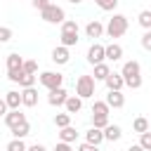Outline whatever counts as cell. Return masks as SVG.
Returning a JSON list of instances; mask_svg holds the SVG:
<instances>
[{
  "label": "cell",
  "instance_id": "1",
  "mask_svg": "<svg viewBox=\"0 0 151 151\" xmlns=\"http://www.w3.org/2000/svg\"><path fill=\"white\" fill-rule=\"evenodd\" d=\"M120 76H123V80H125V85L130 87V90H139L142 87V66H139V61H125L123 64V68H120Z\"/></svg>",
  "mask_w": 151,
  "mask_h": 151
},
{
  "label": "cell",
  "instance_id": "2",
  "mask_svg": "<svg viewBox=\"0 0 151 151\" xmlns=\"http://www.w3.org/2000/svg\"><path fill=\"white\" fill-rule=\"evenodd\" d=\"M104 31L109 33V38H120V35H125V31H127V17H125V14H113V17L109 19V24H106Z\"/></svg>",
  "mask_w": 151,
  "mask_h": 151
},
{
  "label": "cell",
  "instance_id": "3",
  "mask_svg": "<svg viewBox=\"0 0 151 151\" xmlns=\"http://www.w3.org/2000/svg\"><path fill=\"white\" fill-rule=\"evenodd\" d=\"M59 38H61V45L64 47H73L78 42V24L73 19H66L61 24V35Z\"/></svg>",
  "mask_w": 151,
  "mask_h": 151
},
{
  "label": "cell",
  "instance_id": "4",
  "mask_svg": "<svg viewBox=\"0 0 151 151\" xmlns=\"http://www.w3.org/2000/svg\"><path fill=\"white\" fill-rule=\"evenodd\" d=\"M40 17H42V21H47V24H64L66 21V12H64V7H59V5H47L45 9H40Z\"/></svg>",
  "mask_w": 151,
  "mask_h": 151
},
{
  "label": "cell",
  "instance_id": "5",
  "mask_svg": "<svg viewBox=\"0 0 151 151\" xmlns=\"http://www.w3.org/2000/svg\"><path fill=\"white\" fill-rule=\"evenodd\" d=\"M94 78L92 76H78V80H76V94L80 97V99H87V97H92L94 94Z\"/></svg>",
  "mask_w": 151,
  "mask_h": 151
},
{
  "label": "cell",
  "instance_id": "6",
  "mask_svg": "<svg viewBox=\"0 0 151 151\" xmlns=\"http://www.w3.org/2000/svg\"><path fill=\"white\" fill-rule=\"evenodd\" d=\"M38 80H40L42 87H47V90H57V87H61L64 76H61V73H54V71H45V73L38 76Z\"/></svg>",
  "mask_w": 151,
  "mask_h": 151
},
{
  "label": "cell",
  "instance_id": "7",
  "mask_svg": "<svg viewBox=\"0 0 151 151\" xmlns=\"http://www.w3.org/2000/svg\"><path fill=\"white\" fill-rule=\"evenodd\" d=\"M21 66H24V57H19L17 52H12V54L7 57V78L12 80V78L21 71Z\"/></svg>",
  "mask_w": 151,
  "mask_h": 151
},
{
  "label": "cell",
  "instance_id": "8",
  "mask_svg": "<svg viewBox=\"0 0 151 151\" xmlns=\"http://www.w3.org/2000/svg\"><path fill=\"white\" fill-rule=\"evenodd\" d=\"M111 109H123L125 106V94L120 92V90H109V94H106V99H104Z\"/></svg>",
  "mask_w": 151,
  "mask_h": 151
},
{
  "label": "cell",
  "instance_id": "9",
  "mask_svg": "<svg viewBox=\"0 0 151 151\" xmlns=\"http://www.w3.org/2000/svg\"><path fill=\"white\" fill-rule=\"evenodd\" d=\"M24 120H26V116H24L19 109H9V111L5 113V125H7L9 130H12V127H17V125H21Z\"/></svg>",
  "mask_w": 151,
  "mask_h": 151
},
{
  "label": "cell",
  "instance_id": "10",
  "mask_svg": "<svg viewBox=\"0 0 151 151\" xmlns=\"http://www.w3.org/2000/svg\"><path fill=\"white\" fill-rule=\"evenodd\" d=\"M106 57H104V45H99V42H94L90 50H87V61L94 66V64H101Z\"/></svg>",
  "mask_w": 151,
  "mask_h": 151
},
{
  "label": "cell",
  "instance_id": "11",
  "mask_svg": "<svg viewBox=\"0 0 151 151\" xmlns=\"http://www.w3.org/2000/svg\"><path fill=\"white\" fill-rule=\"evenodd\" d=\"M66 97H68V92H66L64 87H57V90H50L47 101H50V106H64Z\"/></svg>",
  "mask_w": 151,
  "mask_h": 151
},
{
  "label": "cell",
  "instance_id": "12",
  "mask_svg": "<svg viewBox=\"0 0 151 151\" xmlns=\"http://www.w3.org/2000/svg\"><path fill=\"white\" fill-rule=\"evenodd\" d=\"M101 33H104V24L97 21V19H92V21L85 26V35L92 38V40H94V38H101Z\"/></svg>",
  "mask_w": 151,
  "mask_h": 151
},
{
  "label": "cell",
  "instance_id": "13",
  "mask_svg": "<svg viewBox=\"0 0 151 151\" xmlns=\"http://www.w3.org/2000/svg\"><path fill=\"white\" fill-rule=\"evenodd\" d=\"M21 104L24 106H35L38 104V90L35 87H24L21 90Z\"/></svg>",
  "mask_w": 151,
  "mask_h": 151
},
{
  "label": "cell",
  "instance_id": "14",
  "mask_svg": "<svg viewBox=\"0 0 151 151\" xmlns=\"http://www.w3.org/2000/svg\"><path fill=\"white\" fill-rule=\"evenodd\" d=\"M104 57H106L109 61H118V59L123 57V47H120L118 42H111V45L104 47Z\"/></svg>",
  "mask_w": 151,
  "mask_h": 151
},
{
  "label": "cell",
  "instance_id": "15",
  "mask_svg": "<svg viewBox=\"0 0 151 151\" xmlns=\"http://www.w3.org/2000/svg\"><path fill=\"white\" fill-rule=\"evenodd\" d=\"M68 59H71L68 47L59 45V47H54V50H52V61H54V64H68Z\"/></svg>",
  "mask_w": 151,
  "mask_h": 151
},
{
  "label": "cell",
  "instance_id": "16",
  "mask_svg": "<svg viewBox=\"0 0 151 151\" xmlns=\"http://www.w3.org/2000/svg\"><path fill=\"white\" fill-rule=\"evenodd\" d=\"M104 83H106V87H109V90H123V87H125L123 76H120V73H113V71L106 76V80H104Z\"/></svg>",
  "mask_w": 151,
  "mask_h": 151
},
{
  "label": "cell",
  "instance_id": "17",
  "mask_svg": "<svg viewBox=\"0 0 151 151\" xmlns=\"http://www.w3.org/2000/svg\"><path fill=\"white\" fill-rule=\"evenodd\" d=\"M64 106H66V113H78L83 109V99L78 94H68L66 101H64Z\"/></svg>",
  "mask_w": 151,
  "mask_h": 151
},
{
  "label": "cell",
  "instance_id": "18",
  "mask_svg": "<svg viewBox=\"0 0 151 151\" xmlns=\"http://www.w3.org/2000/svg\"><path fill=\"white\" fill-rule=\"evenodd\" d=\"M120 137H123L120 125H111V123H109V125L104 127V139H106V142H118Z\"/></svg>",
  "mask_w": 151,
  "mask_h": 151
},
{
  "label": "cell",
  "instance_id": "19",
  "mask_svg": "<svg viewBox=\"0 0 151 151\" xmlns=\"http://www.w3.org/2000/svg\"><path fill=\"white\" fill-rule=\"evenodd\" d=\"M85 142H90V144L99 146V144L104 142V130H99V127H90V130L85 132Z\"/></svg>",
  "mask_w": 151,
  "mask_h": 151
},
{
  "label": "cell",
  "instance_id": "20",
  "mask_svg": "<svg viewBox=\"0 0 151 151\" xmlns=\"http://www.w3.org/2000/svg\"><path fill=\"white\" fill-rule=\"evenodd\" d=\"M5 104H7V109H19V106H21V92L9 90V92L5 94Z\"/></svg>",
  "mask_w": 151,
  "mask_h": 151
},
{
  "label": "cell",
  "instance_id": "21",
  "mask_svg": "<svg viewBox=\"0 0 151 151\" xmlns=\"http://www.w3.org/2000/svg\"><path fill=\"white\" fill-rule=\"evenodd\" d=\"M76 137H78V130H76L73 125H66V127H61V132H59V142H66V144L76 142Z\"/></svg>",
  "mask_w": 151,
  "mask_h": 151
},
{
  "label": "cell",
  "instance_id": "22",
  "mask_svg": "<svg viewBox=\"0 0 151 151\" xmlns=\"http://www.w3.org/2000/svg\"><path fill=\"white\" fill-rule=\"evenodd\" d=\"M14 83H19V85H21V87H33V85H35V76H33V73H26V71H24V68H21V71H19V76H17V80H14Z\"/></svg>",
  "mask_w": 151,
  "mask_h": 151
},
{
  "label": "cell",
  "instance_id": "23",
  "mask_svg": "<svg viewBox=\"0 0 151 151\" xmlns=\"http://www.w3.org/2000/svg\"><path fill=\"white\" fill-rule=\"evenodd\" d=\"M109 73H111L109 64H104V61H101V64H94V76H92V78H94V80H106V76H109Z\"/></svg>",
  "mask_w": 151,
  "mask_h": 151
},
{
  "label": "cell",
  "instance_id": "24",
  "mask_svg": "<svg viewBox=\"0 0 151 151\" xmlns=\"http://www.w3.org/2000/svg\"><path fill=\"white\" fill-rule=\"evenodd\" d=\"M12 134H14L17 139H24L26 134H31V125H28V120H24L21 125H17V127H12Z\"/></svg>",
  "mask_w": 151,
  "mask_h": 151
},
{
  "label": "cell",
  "instance_id": "25",
  "mask_svg": "<svg viewBox=\"0 0 151 151\" xmlns=\"http://www.w3.org/2000/svg\"><path fill=\"white\" fill-rule=\"evenodd\" d=\"M109 111H111V106L106 101H94L92 104V116H109Z\"/></svg>",
  "mask_w": 151,
  "mask_h": 151
},
{
  "label": "cell",
  "instance_id": "26",
  "mask_svg": "<svg viewBox=\"0 0 151 151\" xmlns=\"http://www.w3.org/2000/svg\"><path fill=\"white\" fill-rule=\"evenodd\" d=\"M137 21H139V26H142L144 31H151V12H149V9H142L139 17H137Z\"/></svg>",
  "mask_w": 151,
  "mask_h": 151
},
{
  "label": "cell",
  "instance_id": "27",
  "mask_svg": "<svg viewBox=\"0 0 151 151\" xmlns=\"http://www.w3.org/2000/svg\"><path fill=\"white\" fill-rule=\"evenodd\" d=\"M132 130H134V132H139V134H142V132H146V130H149V120H146L144 116L134 118V120H132Z\"/></svg>",
  "mask_w": 151,
  "mask_h": 151
},
{
  "label": "cell",
  "instance_id": "28",
  "mask_svg": "<svg viewBox=\"0 0 151 151\" xmlns=\"http://www.w3.org/2000/svg\"><path fill=\"white\" fill-rule=\"evenodd\" d=\"M94 5L99 9H104V12H113L118 7V0H94Z\"/></svg>",
  "mask_w": 151,
  "mask_h": 151
},
{
  "label": "cell",
  "instance_id": "29",
  "mask_svg": "<svg viewBox=\"0 0 151 151\" xmlns=\"http://www.w3.org/2000/svg\"><path fill=\"white\" fill-rule=\"evenodd\" d=\"M54 125H57V127L71 125V113H57V116H54Z\"/></svg>",
  "mask_w": 151,
  "mask_h": 151
},
{
  "label": "cell",
  "instance_id": "30",
  "mask_svg": "<svg viewBox=\"0 0 151 151\" xmlns=\"http://www.w3.org/2000/svg\"><path fill=\"white\" fill-rule=\"evenodd\" d=\"M5 151H26V144H24V139H17V137H14V139L7 144Z\"/></svg>",
  "mask_w": 151,
  "mask_h": 151
},
{
  "label": "cell",
  "instance_id": "31",
  "mask_svg": "<svg viewBox=\"0 0 151 151\" xmlns=\"http://www.w3.org/2000/svg\"><path fill=\"white\" fill-rule=\"evenodd\" d=\"M139 146H142L144 151H151V132H149V130L139 134Z\"/></svg>",
  "mask_w": 151,
  "mask_h": 151
},
{
  "label": "cell",
  "instance_id": "32",
  "mask_svg": "<svg viewBox=\"0 0 151 151\" xmlns=\"http://www.w3.org/2000/svg\"><path fill=\"white\" fill-rule=\"evenodd\" d=\"M106 125H109V116H92V127L104 130Z\"/></svg>",
  "mask_w": 151,
  "mask_h": 151
},
{
  "label": "cell",
  "instance_id": "33",
  "mask_svg": "<svg viewBox=\"0 0 151 151\" xmlns=\"http://www.w3.org/2000/svg\"><path fill=\"white\" fill-rule=\"evenodd\" d=\"M21 68H24L26 73H33V76H35V73H38V61H33V59H24V66H21Z\"/></svg>",
  "mask_w": 151,
  "mask_h": 151
},
{
  "label": "cell",
  "instance_id": "34",
  "mask_svg": "<svg viewBox=\"0 0 151 151\" xmlns=\"http://www.w3.org/2000/svg\"><path fill=\"white\" fill-rule=\"evenodd\" d=\"M12 40V28L9 26H0V42H9Z\"/></svg>",
  "mask_w": 151,
  "mask_h": 151
},
{
  "label": "cell",
  "instance_id": "35",
  "mask_svg": "<svg viewBox=\"0 0 151 151\" xmlns=\"http://www.w3.org/2000/svg\"><path fill=\"white\" fill-rule=\"evenodd\" d=\"M142 47H144L146 52H151V31H144V35H142Z\"/></svg>",
  "mask_w": 151,
  "mask_h": 151
},
{
  "label": "cell",
  "instance_id": "36",
  "mask_svg": "<svg viewBox=\"0 0 151 151\" xmlns=\"http://www.w3.org/2000/svg\"><path fill=\"white\" fill-rule=\"evenodd\" d=\"M31 2H33V7H35V9H45V7L50 5V0H31Z\"/></svg>",
  "mask_w": 151,
  "mask_h": 151
},
{
  "label": "cell",
  "instance_id": "37",
  "mask_svg": "<svg viewBox=\"0 0 151 151\" xmlns=\"http://www.w3.org/2000/svg\"><path fill=\"white\" fill-rule=\"evenodd\" d=\"M78 151H99V149H97L94 144H90V142H85V144H80V146H78Z\"/></svg>",
  "mask_w": 151,
  "mask_h": 151
},
{
  "label": "cell",
  "instance_id": "38",
  "mask_svg": "<svg viewBox=\"0 0 151 151\" xmlns=\"http://www.w3.org/2000/svg\"><path fill=\"white\" fill-rule=\"evenodd\" d=\"M54 151H73V149H71V144H66V142H59V144L54 146Z\"/></svg>",
  "mask_w": 151,
  "mask_h": 151
},
{
  "label": "cell",
  "instance_id": "39",
  "mask_svg": "<svg viewBox=\"0 0 151 151\" xmlns=\"http://www.w3.org/2000/svg\"><path fill=\"white\" fill-rule=\"evenodd\" d=\"M26 151H47L42 144H33V146H26Z\"/></svg>",
  "mask_w": 151,
  "mask_h": 151
},
{
  "label": "cell",
  "instance_id": "40",
  "mask_svg": "<svg viewBox=\"0 0 151 151\" xmlns=\"http://www.w3.org/2000/svg\"><path fill=\"white\" fill-rule=\"evenodd\" d=\"M9 109H7V104H5V99H0V116H5Z\"/></svg>",
  "mask_w": 151,
  "mask_h": 151
},
{
  "label": "cell",
  "instance_id": "41",
  "mask_svg": "<svg viewBox=\"0 0 151 151\" xmlns=\"http://www.w3.org/2000/svg\"><path fill=\"white\" fill-rule=\"evenodd\" d=\"M127 151H144V149H142L139 144H130V146H127Z\"/></svg>",
  "mask_w": 151,
  "mask_h": 151
},
{
  "label": "cell",
  "instance_id": "42",
  "mask_svg": "<svg viewBox=\"0 0 151 151\" xmlns=\"http://www.w3.org/2000/svg\"><path fill=\"white\" fill-rule=\"evenodd\" d=\"M68 2H71V5H80L83 0H68Z\"/></svg>",
  "mask_w": 151,
  "mask_h": 151
},
{
  "label": "cell",
  "instance_id": "43",
  "mask_svg": "<svg viewBox=\"0 0 151 151\" xmlns=\"http://www.w3.org/2000/svg\"><path fill=\"white\" fill-rule=\"evenodd\" d=\"M149 12H151V9H149Z\"/></svg>",
  "mask_w": 151,
  "mask_h": 151
}]
</instances>
